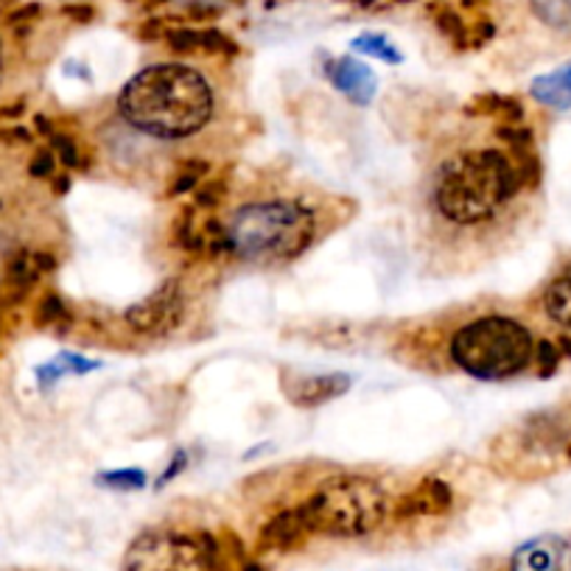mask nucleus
I'll return each instance as SVG.
<instances>
[{
  "label": "nucleus",
  "mask_w": 571,
  "mask_h": 571,
  "mask_svg": "<svg viewBox=\"0 0 571 571\" xmlns=\"http://www.w3.org/2000/svg\"><path fill=\"white\" fill-rule=\"evenodd\" d=\"M118 113L138 132L183 140L210 121L213 90L188 65H154L129 79L118 95Z\"/></svg>",
  "instance_id": "nucleus-1"
},
{
  "label": "nucleus",
  "mask_w": 571,
  "mask_h": 571,
  "mask_svg": "<svg viewBox=\"0 0 571 571\" xmlns=\"http://www.w3.org/2000/svg\"><path fill=\"white\" fill-rule=\"evenodd\" d=\"M524 188L513 154L499 149H465L440 165L432 202L440 217L459 228L493 219Z\"/></svg>",
  "instance_id": "nucleus-2"
},
{
  "label": "nucleus",
  "mask_w": 571,
  "mask_h": 571,
  "mask_svg": "<svg viewBox=\"0 0 571 571\" xmlns=\"http://www.w3.org/2000/svg\"><path fill=\"white\" fill-rule=\"evenodd\" d=\"M317 217L303 202L269 199L238 208L228 222L233 255L255 264H289L312 247Z\"/></svg>",
  "instance_id": "nucleus-3"
},
{
  "label": "nucleus",
  "mask_w": 571,
  "mask_h": 571,
  "mask_svg": "<svg viewBox=\"0 0 571 571\" xmlns=\"http://www.w3.org/2000/svg\"><path fill=\"white\" fill-rule=\"evenodd\" d=\"M298 510L308 533L359 538L387 524L393 502L387 490L368 476L342 474L325 479Z\"/></svg>",
  "instance_id": "nucleus-4"
},
{
  "label": "nucleus",
  "mask_w": 571,
  "mask_h": 571,
  "mask_svg": "<svg viewBox=\"0 0 571 571\" xmlns=\"http://www.w3.org/2000/svg\"><path fill=\"white\" fill-rule=\"evenodd\" d=\"M535 356L533 334L510 317H482L451 339V359L479 381H502L527 370Z\"/></svg>",
  "instance_id": "nucleus-5"
},
{
  "label": "nucleus",
  "mask_w": 571,
  "mask_h": 571,
  "mask_svg": "<svg viewBox=\"0 0 571 571\" xmlns=\"http://www.w3.org/2000/svg\"><path fill=\"white\" fill-rule=\"evenodd\" d=\"M124 571H205L197 535L149 529L129 544Z\"/></svg>",
  "instance_id": "nucleus-6"
},
{
  "label": "nucleus",
  "mask_w": 571,
  "mask_h": 571,
  "mask_svg": "<svg viewBox=\"0 0 571 571\" xmlns=\"http://www.w3.org/2000/svg\"><path fill=\"white\" fill-rule=\"evenodd\" d=\"M185 312H188V303H185L183 283L172 278L160 283L152 294L129 305L124 319L138 337L160 339L174 334L183 325Z\"/></svg>",
  "instance_id": "nucleus-7"
},
{
  "label": "nucleus",
  "mask_w": 571,
  "mask_h": 571,
  "mask_svg": "<svg viewBox=\"0 0 571 571\" xmlns=\"http://www.w3.org/2000/svg\"><path fill=\"white\" fill-rule=\"evenodd\" d=\"M54 269H57V258L45 249L23 247L9 255L3 286H0V305L12 308V305L23 303V298Z\"/></svg>",
  "instance_id": "nucleus-8"
},
{
  "label": "nucleus",
  "mask_w": 571,
  "mask_h": 571,
  "mask_svg": "<svg viewBox=\"0 0 571 571\" xmlns=\"http://www.w3.org/2000/svg\"><path fill=\"white\" fill-rule=\"evenodd\" d=\"M177 244L190 255H210V258H219V255H230V238H228V224H222L213 217H202L199 208H188L179 217L177 222Z\"/></svg>",
  "instance_id": "nucleus-9"
},
{
  "label": "nucleus",
  "mask_w": 571,
  "mask_h": 571,
  "mask_svg": "<svg viewBox=\"0 0 571 571\" xmlns=\"http://www.w3.org/2000/svg\"><path fill=\"white\" fill-rule=\"evenodd\" d=\"M510 571H571V540L563 535H538L515 549Z\"/></svg>",
  "instance_id": "nucleus-10"
},
{
  "label": "nucleus",
  "mask_w": 571,
  "mask_h": 571,
  "mask_svg": "<svg viewBox=\"0 0 571 571\" xmlns=\"http://www.w3.org/2000/svg\"><path fill=\"white\" fill-rule=\"evenodd\" d=\"M451 504H454V490H451L448 482H443V479H423V482L415 485L409 493H404L393 504V518L409 521L426 518V515H443L448 513Z\"/></svg>",
  "instance_id": "nucleus-11"
},
{
  "label": "nucleus",
  "mask_w": 571,
  "mask_h": 571,
  "mask_svg": "<svg viewBox=\"0 0 571 571\" xmlns=\"http://www.w3.org/2000/svg\"><path fill=\"white\" fill-rule=\"evenodd\" d=\"M325 77L356 107H368L375 98V90H378V79H375L373 70L353 57L330 59L325 65Z\"/></svg>",
  "instance_id": "nucleus-12"
},
{
  "label": "nucleus",
  "mask_w": 571,
  "mask_h": 571,
  "mask_svg": "<svg viewBox=\"0 0 571 571\" xmlns=\"http://www.w3.org/2000/svg\"><path fill=\"white\" fill-rule=\"evenodd\" d=\"M353 387V378L345 373L334 375H312V378H298L286 384V395L292 398L298 407H323L328 400L339 398Z\"/></svg>",
  "instance_id": "nucleus-13"
},
{
  "label": "nucleus",
  "mask_w": 571,
  "mask_h": 571,
  "mask_svg": "<svg viewBox=\"0 0 571 571\" xmlns=\"http://www.w3.org/2000/svg\"><path fill=\"white\" fill-rule=\"evenodd\" d=\"M308 535V527H305L303 515H300L298 508L292 510H280L278 515L264 524L260 529V549H275V552H289L294 546L303 544V538Z\"/></svg>",
  "instance_id": "nucleus-14"
},
{
  "label": "nucleus",
  "mask_w": 571,
  "mask_h": 571,
  "mask_svg": "<svg viewBox=\"0 0 571 571\" xmlns=\"http://www.w3.org/2000/svg\"><path fill=\"white\" fill-rule=\"evenodd\" d=\"M529 90H533L535 102L544 104V107L558 109V113L571 109V65L538 77Z\"/></svg>",
  "instance_id": "nucleus-15"
},
{
  "label": "nucleus",
  "mask_w": 571,
  "mask_h": 571,
  "mask_svg": "<svg viewBox=\"0 0 571 571\" xmlns=\"http://www.w3.org/2000/svg\"><path fill=\"white\" fill-rule=\"evenodd\" d=\"M546 314L563 328H571V267H566L558 278L549 283L544 294Z\"/></svg>",
  "instance_id": "nucleus-16"
},
{
  "label": "nucleus",
  "mask_w": 571,
  "mask_h": 571,
  "mask_svg": "<svg viewBox=\"0 0 571 571\" xmlns=\"http://www.w3.org/2000/svg\"><path fill=\"white\" fill-rule=\"evenodd\" d=\"M70 323H73V314H70L68 303L59 294H45L39 300L37 312H34V325H39V328H62L65 334Z\"/></svg>",
  "instance_id": "nucleus-17"
},
{
  "label": "nucleus",
  "mask_w": 571,
  "mask_h": 571,
  "mask_svg": "<svg viewBox=\"0 0 571 571\" xmlns=\"http://www.w3.org/2000/svg\"><path fill=\"white\" fill-rule=\"evenodd\" d=\"M353 51L364 54V57L381 59V62H387V65H398L400 59H404L400 57L398 48H395V45L389 43L384 34H362V37H356Z\"/></svg>",
  "instance_id": "nucleus-18"
},
{
  "label": "nucleus",
  "mask_w": 571,
  "mask_h": 571,
  "mask_svg": "<svg viewBox=\"0 0 571 571\" xmlns=\"http://www.w3.org/2000/svg\"><path fill=\"white\" fill-rule=\"evenodd\" d=\"M529 7L546 26L571 32V0H529Z\"/></svg>",
  "instance_id": "nucleus-19"
},
{
  "label": "nucleus",
  "mask_w": 571,
  "mask_h": 571,
  "mask_svg": "<svg viewBox=\"0 0 571 571\" xmlns=\"http://www.w3.org/2000/svg\"><path fill=\"white\" fill-rule=\"evenodd\" d=\"M482 104L479 107V113H488V115H499V118H504V124H518L521 118H524V109H521V104L515 102V98H510V95H482L479 102Z\"/></svg>",
  "instance_id": "nucleus-20"
},
{
  "label": "nucleus",
  "mask_w": 571,
  "mask_h": 571,
  "mask_svg": "<svg viewBox=\"0 0 571 571\" xmlns=\"http://www.w3.org/2000/svg\"><path fill=\"white\" fill-rule=\"evenodd\" d=\"M95 482L107 485V488H113V490H140L143 485H147V474L138 468L109 470V474H98Z\"/></svg>",
  "instance_id": "nucleus-21"
},
{
  "label": "nucleus",
  "mask_w": 571,
  "mask_h": 571,
  "mask_svg": "<svg viewBox=\"0 0 571 571\" xmlns=\"http://www.w3.org/2000/svg\"><path fill=\"white\" fill-rule=\"evenodd\" d=\"M205 174H208V163H205V160H188V163H183V168H179L177 179H174L172 185V197L197 190V185L202 183Z\"/></svg>",
  "instance_id": "nucleus-22"
},
{
  "label": "nucleus",
  "mask_w": 571,
  "mask_h": 571,
  "mask_svg": "<svg viewBox=\"0 0 571 571\" xmlns=\"http://www.w3.org/2000/svg\"><path fill=\"white\" fill-rule=\"evenodd\" d=\"M560 348L555 342H549V339H544V342L535 345V364H538V373L540 378H549V375L558 370V362H560Z\"/></svg>",
  "instance_id": "nucleus-23"
},
{
  "label": "nucleus",
  "mask_w": 571,
  "mask_h": 571,
  "mask_svg": "<svg viewBox=\"0 0 571 571\" xmlns=\"http://www.w3.org/2000/svg\"><path fill=\"white\" fill-rule=\"evenodd\" d=\"M499 138L510 147V152H524L533 149V129L521 127V124H502L499 127Z\"/></svg>",
  "instance_id": "nucleus-24"
},
{
  "label": "nucleus",
  "mask_w": 571,
  "mask_h": 571,
  "mask_svg": "<svg viewBox=\"0 0 571 571\" xmlns=\"http://www.w3.org/2000/svg\"><path fill=\"white\" fill-rule=\"evenodd\" d=\"M54 152H57V160L65 168H82V152L68 135H54Z\"/></svg>",
  "instance_id": "nucleus-25"
},
{
  "label": "nucleus",
  "mask_w": 571,
  "mask_h": 571,
  "mask_svg": "<svg viewBox=\"0 0 571 571\" xmlns=\"http://www.w3.org/2000/svg\"><path fill=\"white\" fill-rule=\"evenodd\" d=\"M54 362L59 364V370H62L65 375H84V373H90V370L98 368V362H93V359H84V356H79V353H59Z\"/></svg>",
  "instance_id": "nucleus-26"
},
{
  "label": "nucleus",
  "mask_w": 571,
  "mask_h": 571,
  "mask_svg": "<svg viewBox=\"0 0 571 571\" xmlns=\"http://www.w3.org/2000/svg\"><path fill=\"white\" fill-rule=\"evenodd\" d=\"M54 168H57V154L51 149H39L32 158V163H28V174L37 179L54 177Z\"/></svg>",
  "instance_id": "nucleus-27"
},
{
  "label": "nucleus",
  "mask_w": 571,
  "mask_h": 571,
  "mask_svg": "<svg viewBox=\"0 0 571 571\" xmlns=\"http://www.w3.org/2000/svg\"><path fill=\"white\" fill-rule=\"evenodd\" d=\"M224 199V183H208L197 190V208L199 210H210L217 208L219 202Z\"/></svg>",
  "instance_id": "nucleus-28"
},
{
  "label": "nucleus",
  "mask_w": 571,
  "mask_h": 571,
  "mask_svg": "<svg viewBox=\"0 0 571 571\" xmlns=\"http://www.w3.org/2000/svg\"><path fill=\"white\" fill-rule=\"evenodd\" d=\"M185 465H188V454H185V451H177L172 463H168V468H165V474L158 479V488H163V485H168L172 479H177V476L185 470Z\"/></svg>",
  "instance_id": "nucleus-29"
},
{
  "label": "nucleus",
  "mask_w": 571,
  "mask_h": 571,
  "mask_svg": "<svg viewBox=\"0 0 571 571\" xmlns=\"http://www.w3.org/2000/svg\"><path fill=\"white\" fill-rule=\"evenodd\" d=\"M440 32L448 34L451 39H465V26L454 14H440Z\"/></svg>",
  "instance_id": "nucleus-30"
},
{
  "label": "nucleus",
  "mask_w": 571,
  "mask_h": 571,
  "mask_svg": "<svg viewBox=\"0 0 571 571\" xmlns=\"http://www.w3.org/2000/svg\"><path fill=\"white\" fill-rule=\"evenodd\" d=\"M68 188H70V177H59L57 183H54V190H57V194H65Z\"/></svg>",
  "instance_id": "nucleus-31"
},
{
  "label": "nucleus",
  "mask_w": 571,
  "mask_h": 571,
  "mask_svg": "<svg viewBox=\"0 0 571 571\" xmlns=\"http://www.w3.org/2000/svg\"><path fill=\"white\" fill-rule=\"evenodd\" d=\"M560 353H566V356H571V337H560Z\"/></svg>",
  "instance_id": "nucleus-32"
},
{
  "label": "nucleus",
  "mask_w": 571,
  "mask_h": 571,
  "mask_svg": "<svg viewBox=\"0 0 571 571\" xmlns=\"http://www.w3.org/2000/svg\"><path fill=\"white\" fill-rule=\"evenodd\" d=\"M37 127H39V132L51 135V124H48V118H43V115L37 118Z\"/></svg>",
  "instance_id": "nucleus-33"
},
{
  "label": "nucleus",
  "mask_w": 571,
  "mask_h": 571,
  "mask_svg": "<svg viewBox=\"0 0 571 571\" xmlns=\"http://www.w3.org/2000/svg\"><path fill=\"white\" fill-rule=\"evenodd\" d=\"M7 312H9L7 305H0V334H3V317H7Z\"/></svg>",
  "instance_id": "nucleus-34"
},
{
  "label": "nucleus",
  "mask_w": 571,
  "mask_h": 571,
  "mask_svg": "<svg viewBox=\"0 0 571 571\" xmlns=\"http://www.w3.org/2000/svg\"><path fill=\"white\" fill-rule=\"evenodd\" d=\"M0 79H3V45H0Z\"/></svg>",
  "instance_id": "nucleus-35"
},
{
  "label": "nucleus",
  "mask_w": 571,
  "mask_h": 571,
  "mask_svg": "<svg viewBox=\"0 0 571 571\" xmlns=\"http://www.w3.org/2000/svg\"><path fill=\"white\" fill-rule=\"evenodd\" d=\"M569 457H571V443H569Z\"/></svg>",
  "instance_id": "nucleus-36"
}]
</instances>
